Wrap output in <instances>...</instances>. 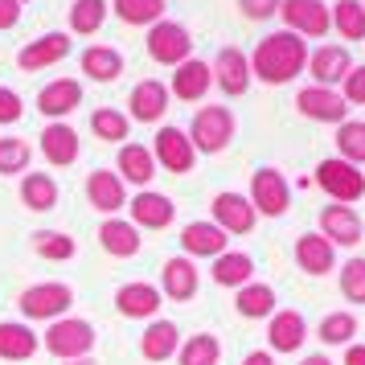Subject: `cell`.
Segmentation results:
<instances>
[{"instance_id":"5b68a950","label":"cell","mask_w":365,"mask_h":365,"mask_svg":"<svg viewBox=\"0 0 365 365\" xmlns=\"http://www.w3.org/2000/svg\"><path fill=\"white\" fill-rule=\"evenodd\" d=\"M316 181H320V189H324L332 201H341V205H349V201H357L365 193V177L349 165V160H341V156L320 160V168H316Z\"/></svg>"},{"instance_id":"3957f363","label":"cell","mask_w":365,"mask_h":365,"mask_svg":"<svg viewBox=\"0 0 365 365\" xmlns=\"http://www.w3.org/2000/svg\"><path fill=\"white\" fill-rule=\"evenodd\" d=\"M70 304H74V292H70L66 283H34L17 299V308L29 320H62L70 312Z\"/></svg>"},{"instance_id":"bcb514c9","label":"cell","mask_w":365,"mask_h":365,"mask_svg":"<svg viewBox=\"0 0 365 365\" xmlns=\"http://www.w3.org/2000/svg\"><path fill=\"white\" fill-rule=\"evenodd\" d=\"M345 103H365V66L345 74Z\"/></svg>"},{"instance_id":"74e56055","label":"cell","mask_w":365,"mask_h":365,"mask_svg":"<svg viewBox=\"0 0 365 365\" xmlns=\"http://www.w3.org/2000/svg\"><path fill=\"white\" fill-rule=\"evenodd\" d=\"M111 9H115L119 21H128V25H156L160 13H165V0H115Z\"/></svg>"},{"instance_id":"44dd1931","label":"cell","mask_w":365,"mask_h":365,"mask_svg":"<svg viewBox=\"0 0 365 365\" xmlns=\"http://www.w3.org/2000/svg\"><path fill=\"white\" fill-rule=\"evenodd\" d=\"M210 83H214V70L205 66V62H181L177 66V74H173V95L185 103H197L205 91H210Z\"/></svg>"},{"instance_id":"e0dca14e","label":"cell","mask_w":365,"mask_h":365,"mask_svg":"<svg viewBox=\"0 0 365 365\" xmlns=\"http://www.w3.org/2000/svg\"><path fill=\"white\" fill-rule=\"evenodd\" d=\"M37 349H41V336L29 324H17V320L0 324V361H29Z\"/></svg>"},{"instance_id":"1f68e13d","label":"cell","mask_w":365,"mask_h":365,"mask_svg":"<svg viewBox=\"0 0 365 365\" xmlns=\"http://www.w3.org/2000/svg\"><path fill=\"white\" fill-rule=\"evenodd\" d=\"M250 275H255V263L242 250H230V255L214 259V283H222V287H247Z\"/></svg>"},{"instance_id":"ab89813d","label":"cell","mask_w":365,"mask_h":365,"mask_svg":"<svg viewBox=\"0 0 365 365\" xmlns=\"http://www.w3.org/2000/svg\"><path fill=\"white\" fill-rule=\"evenodd\" d=\"M29 156H34V148H29V144H25L21 135H4V140H0V177L25 173Z\"/></svg>"},{"instance_id":"e575fe53","label":"cell","mask_w":365,"mask_h":365,"mask_svg":"<svg viewBox=\"0 0 365 365\" xmlns=\"http://www.w3.org/2000/svg\"><path fill=\"white\" fill-rule=\"evenodd\" d=\"M34 250L41 255V259H50V263H66V259H74V238L62 230H37L34 234Z\"/></svg>"},{"instance_id":"d4e9b609","label":"cell","mask_w":365,"mask_h":365,"mask_svg":"<svg viewBox=\"0 0 365 365\" xmlns=\"http://www.w3.org/2000/svg\"><path fill=\"white\" fill-rule=\"evenodd\" d=\"M177 214V205L165 197V193H140L132 201V222L135 226H148V230H165Z\"/></svg>"},{"instance_id":"603a6c76","label":"cell","mask_w":365,"mask_h":365,"mask_svg":"<svg viewBox=\"0 0 365 365\" xmlns=\"http://www.w3.org/2000/svg\"><path fill=\"white\" fill-rule=\"evenodd\" d=\"M304 336H308V329H304V316L299 312H275L271 316L267 341H271L275 353H296V349L304 345Z\"/></svg>"},{"instance_id":"7bdbcfd3","label":"cell","mask_w":365,"mask_h":365,"mask_svg":"<svg viewBox=\"0 0 365 365\" xmlns=\"http://www.w3.org/2000/svg\"><path fill=\"white\" fill-rule=\"evenodd\" d=\"M341 292H345L353 304H365V259H349L341 267Z\"/></svg>"},{"instance_id":"9c48e42d","label":"cell","mask_w":365,"mask_h":365,"mask_svg":"<svg viewBox=\"0 0 365 365\" xmlns=\"http://www.w3.org/2000/svg\"><path fill=\"white\" fill-rule=\"evenodd\" d=\"M193 156L197 148L189 144V135L181 128H160L156 132V152H152V160H160L168 173H189L193 168Z\"/></svg>"},{"instance_id":"7c38bea8","label":"cell","mask_w":365,"mask_h":365,"mask_svg":"<svg viewBox=\"0 0 365 365\" xmlns=\"http://www.w3.org/2000/svg\"><path fill=\"white\" fill-rule=\"evenodd\" d=\"M86 197H91V205H95L99 214H115V210H123V205H128L123 177L107 173V168H95V173L86 177Z\"/></svg>"},{"instance_id":"ffe728a7","label":"cell","mask_w":365,"mask_h":365,"mask_svg":"<svg viewBox=\"0 0 365 365\" xmlns=\"http://www.w3.org/2000/svg\"><path fill=\"white\" fill-rule=\"evenodd\" d=\"M128 107H132V119H140V123H156V119L168 111V91H165V83H156V78L140 83V86L132 91Z\"/></svg>"},{"instance_id":"f1b7e54d","label":"cell","mask_w":365,"mask_h":365,"mask_svg":"<svg viewBox=\"0 0 365 365\" xmlns=\"http://www.w3.org/2000/svg\"><path fill=\"white\" fill-rule=\"evenodd\" d=\"M349 70L353 66H349V50L345 46H324V50L312 53V78L324 86V91H329L332 83H341Z\"/></svg>"},{"instance_id":"6da1fadb","label":"cell","mask_w":365,"mask_h":365,"mask_svg":"<svg viewBox=\"0 0 365 365\" xmlns=\"http://www.w3.org/2000/svg\"><path fill=\"white\" fill-rule=\"evenodd\" d=\"M308 62V46L299 41L296 34H271L259 41V50H255V62L250 70L263 78V83H292L299 70Z\"/></svg>"},{"instance_id":"60d3db41","label":"cell","mask_w":365,"mask_h":365,"mask_svg":"<svg viewBox=\"0 0 365 365\" xmlns=\"http://www.w3.org/2000/svg\"><path fill=\"white\" fill-rule=\"evenodd\" d=\"M332 17H336L341 37H349V41H361V37H365V4H361V0H341Z\"/></svg>"},{"instance_id":"816d5d0a","label":"cell","mask_w":365,"mask_h":365,"mask_svg":"<svg viewBox=\"0 0 365 365\" xmlns=\"http://www.w3.org/2000/svg\"><path fill=\"white\" fill-rule=\"evenodd\" d=\"M299 365H332V361H329V357H320V353H312V357H304Z\"/></svg>"},{"instance_id":"277c9868","label":"cell","mask_w":365,"mask_h":365,"mask_svg":"<svg viewBox=\"0 0 365 365\" xmlns=\"http://www.w3.org/2000/svg\"><path fill=\"white\" fill-rule=\"evenodd\" d=\"M234 135V115L226 107H201L189 128V144L197 152H222Z\"/></svg>"},{"instance_id":"52a82bcc","label":"cell","mask_w":365,"mask_h":365,"mask_svg":"<svg viewBox=\"0 0 365 365\" xmlns=\"http://www.w3.org/2000/svg\"><path fill=\"white\" fill-rule=\"evenodd\" d=\"M250 205H255V214H267V217L287 214L292 189H287V181H283L275 168H259L255 173V181H250Z\"/></svg>"},{"instance_id":"2e32d148","label":"cell","mask_w":365,"mask_h":365,"mask_svg":"<svg viewBox=\"0 0 365 365\" xmlns=\"http://www.w3.org/2000/svg\"><path fill=\"white\" fill-rule=\"evenodd\" d=\"M78 103H83V86L74 83V78H53L50 86H41V95H37V111L50 115V119H58V115H70Z\"/></svg>"},{"instance_id":"ee69618b","label":"cell","mask_w":365,"mask_h":365,"mask_svg":"<svg viewBox=\"0 0 365 365\" xmlns=\"http://www.w3.org/2000/svg\"><path fill=\"white\" fill-rule=\"evenodd\" d=\"M336 144H341L349 165H353V160H365V123H341Z\"/></svg>"},{"instance_id":"30bf717a","label":"cell","mask_w":365,"mask_h":365,"mask_svg":"<svg viewBox=\"0 0 365 365\" xmlns=\"http://www.w3.org/2000/svg\"><path fill=\"white\" fill-rule=\"evenodd\" d=\"M214 226L226 234H250L255 230V205L242 193H217L214 197Z\"/></svg>"},{"instance_id":"ac0fdd59","label":"cell","mask_w":365,"mask_h":365,"mask_svg":"<svg viewBox=\"0 0 365 365\" xmlns=\"http://www.w3.org/2000/svg\"><path fill=\"white\" fill-rule=\"evenodd\" d=\"M320 230L329 242H341V247H357L361 242V217L353 214L349 205H329L324 214H320Z\"/></svg>"},{"instance_id":"b9f144b4","label":"cell","mask_w":365,"mask_h":365,"mask_svg":"<svg viewBox=\"0 0 365 365\" xmlns=\"http://www.w3.org/2000/svg\"><path fill=\"white\" fill-rule=\"evenodd\" d=\"M349 336H357V316L332 312V316L320 320V341H324V345H345Z\"/></svg>"},{"instance_id":"8fae6325","label":"cell","mask_w":365,"mask_h":365,"mask_svg":"<svg viewBox=\"0 0 365 365\" xmlns=\"http://www.w3.org/2000/svg\"><path fill=\"white\" fill-rule=\"evenodd\" d=\"M296 107L308 119H320V123H341L349 111V103L336 95V91H324V86H308L296 95Z\"/></svg>"},{"instance_id":"4fadbf2b","label":"cell","mask_w":365,"mask_h":365,"mask_svg":"<svg viewBox=\"0 0 365 365\" xmlns=\"http://www.w3.org/2000/svg\"><path fill=\"white\" fill-rule=\"evenodd\" d=\"M115 308L128 320H148V316L160 312V292L152 283H123L115 292Z\"/></svg>"},{"instance_id":"484cf974","label":"cell","mask_w":365,"mask_h":365,"mask_svg":"<svg viewBox=\"0 0 365 365\" xmlns=\"http://www.w3.org/2000/svg\"><path fill=\"white\" fill-rule=\"evenodd\" d=\"M332 242L324 238V234H304L296 242V263L308 271V275H329L332 271Z\"/></svg>"},{"instance_id":"8d00e7d4","label":"cell","mask_w":365,"mask_h":365,"mask_svg":"<svg viewBox=\"0 0 365 365\" xmlns=\"http://www.w3.org/2000/svg\"><path fill=\"white\" fill-rule=\"evenodd\" d=\"M181 365H217V357H222V345H217V336H210V332H197V336H189L181 345Z\"/></svg>"},{"instance_id":"d6986e66","label":"cell","mask_w":365,"mask_h":365,"mask_svg":"<svg viewBox=\"0 0 365 365\" xmlns=\"http://www.w3.org/2000/svg\"><path fill=\"white\" fill-rule=\"evenodd\" d=\"M214 74H217V86H222L226 95H242L250 86V62L242 58V50H234V46H226V50L217 53Z\"/></svg>"},{"instance_id":"4316f807","label":"cell","mask_w":365,"mask_h":365,"mask_svg":"<svg viewBox=\"0 0 365 365\" xmlns=\"http://www.w3.org/2000/svg\"><path fill=\"white\" fill-rule=\"evenodd\" d=\"M181 247L189 255H226V230H217L214 222H189L181 230Z\"/></svg>"},{"instance_id":"ba28073f","label":"cell","mask_w":365,"mask_h":365,"mask_svg":"<svg viewBox=\"0 0 365 365\" xmlns=\"http://www.w3.org/2000/svg\"><path fill=\"white\" fill-rule=\"evenodd\" d=\"M287 34H308V37H324L329 34V9L320 0H283L279 4Z\"/></svg>"},{"instance_id":"4dcf8cb0","label":"cell","mask_w":365,"mask_h":365,"mask_svg":"<svg viewBox=\"0 0 365 365\" xmlns=\"http://www.w3.org/2000/svg\"><path fill=\"white\" fill-rule=\"evenodd\" d=\"M83 74L95 78V83H115L119 74H123V58L111 46H91L83 53Z\"/></svg>"},{"instance_id":"83f0119b","label":"cell","mask_w":365,"mask_h":365,"mask_svg":"<svg viewBox=\"0 0 365 365\" xmlns=\"http://www.w3.org/2000/svg\"><path fill=\"white\" fill-rule=\"evenodd\" d=\"M99 242H103L107 255H115V259H132L135 250H140V230H135L132 222L111 217V222H103L99 226Z\"/></svg>"},{"instance_id":"9a60e30c","label":"cell","mask_w":365,"mask_h":365,"mask_svg":"<svg viewBox=\"0 0 365 365\" xmlns=\"http://www.w3.org/2000/svg\"><path fill=\"white\" fill-rule=\"evenodd\" d=\"M78 152H83V144H78V132L74 128H66V123H50L46 132H41V156L50 160V165L66 168L78 160Z\"/></svg>"},{"instance_id":"f546056e","label":"cell","mask_w":365,"mask_h":365,"mask_svg":"<svg viewBox=\"0 0 365 365\" xmlns=\"http://www.w3.org/2000/svg\"><path fill=\"white\" fill-rule=\"evenodd\" d=\"M21 201L34 210V214H46L58 205V181H53L50 173H29L25 181H21Z\"/></svg>"},{"instance_id":"cb8c5ba5","label":"cell","mask_w":365,"mask_h":365,"mask_svg":"<svg viewBox=\"0 0 365 365\" xmlns=\"http://www.w3.org/2000/svg\"><path fill=\"white\" fill-rule=\"evenodd\" d=\"M177 324L173 320H152L144 336H140V353H144V361H168L173 353H177Z\"/></svg>"},{"instance_id":"7a4b0ae2","label":"cell","mask_w":365,"mask_h":365,"mask_svg":"<svg viewBox=\"0 0 365 365\" xmlns=\"http://www.w3.org/2000/svg\"><path fill=\"white\" fill-rule=\"evenodd\" d=\"M41 345L50 349L53 357H62V361H83L95 349V329L86 320H78V316H62V320H50Z\"/></svg>"},{"instance_id":"8992f818","label":"cell","mask_w":365,"mask_h":365,"mask_svg":"<svg viewBox=\"0 0 365 365\" xmlns=\"http://www.w3.org/2000/svg\"><path fill=\"white\" fill-rule=\"evenodd\" d=\"M189 50H193V41H189V29L177 25V21H156L148 34V53L152 62H160V66H181L189 62Z\"/></svg>"},{"instance_id":"7402d4cb","label":"cell","mask_w":365,"mask_h":365,"mask_svg":"<svg viewBox=\"0 0 365 365\" xmlns=\"http://www.w3.org/2000/svg\"><path fill=\"white\" fill-rule=\"evenodd\" d=\"M160 283H165V296L185 304V299L197 296V267L189 259H168L165 271H160Z\"/></svg>"},{"instance_id":"836d02e7","label":"cell","mask_w":365,"mask_h":365,"mask_svg":"<svg viewBox=\"0 0 365 365\" xmlns=\"http://www.w3.org/2000/svg\"><path fill=\"white\" fill-rule=\"evenodd\" d=\"M234 308L247 316V320L271 316V312H275V292H271L267 283H247V287H238V299H234Z\"/></svg>"},{"instance_id":"681fc988","label":"cell","mask_w":365,"mask_h":365,"mask_svg":"<svg viewBox=\"0 0 365 365\" xmlns=\"http://www.w3.org/2000/svg\"><path fill=\"white\" fill-rule=\"evenodd\" d=\"M345 365H365V345H349Z\"/></svg>"},{"instance_id":"f907efd6","label":"cell","mask_w":365,"mask_h":365,"mask_svg":"<svg viewBox=\"0 0 365 365\" xmlns=\"http://www.w3.org/2000/svg\"><path fill=\"white\" fill-rule=\"evenodd\" d=\"M242 365H275V361H271V353H250Z\"/></svg>"},{"instance_id":"7dc6e473","label":"cell","mask_w":365,"mask_h":365,"mask_svg":"<svg viewBox=\"0 0 365 365\" xmlns=\"http://www.w3.org/2000/svg\"><path fill=\"white\" fill-rule=\"evenodd\" d=\"M238 4H242V13H247V17L263 21V17H271V13L279 9L283 0H238Z\"/></svg>"},{"instance_id":"d590c367","label":"cell","mask_w":365,"mask_h":365,"mask_svg":"<svg viewBox=\"0 0 365 365\" xmlns=\"http://www.w3.org/2000/svg\"><path fill=\"white\" fill-rule=\"evenodd\" d=\"M103 21H107V0H74L70 34H99Z\"/></svg>"},{"instance_id":"f6af8a7d","label":"cell","mask_w":365,"mask_h":365,"mask_svg":"<svg viewBox=\"0 0 365 365\" xmlns=\"http://www.w3.org/2000/svg\"><path fill=\"white\" fill-rule=\"evenodd\" d=\"M25 115V103H21L17 91H9V86H0V123H17Z\"/></svg>"},{"instance_id":"f5cc1de1","label":"cell","mask_w":365,"mask_h":365,"mask_svg":"<svg viewBox=\"0 0 365 365\" xmlns=\"http://www.w3.org/2000/svg\"><path fill=\"white\" fill-rule=\"evenodd\" d=\"M66 365H95V361H91V357H83V361H66Z\"/></svg>"},{"instance_id":"d6a6232c","label":"cell","mask_w":365,"mask_h":365,"mask_svg":"<svg viewBox=\"0 0 365 365\" xmlns=\"http://www.w3.org/2000/svg\"><path fill=\"white\" fill-rule=\"evenodd\" d=\"M119 173H123V181H132V185H148L152 177H156V160H152L148 148L123 144V148H119Z\"/></svg>"},{"instance_id":"f35d334b","label":"cell","mask_w":365,"mask_h":365,"mask_svg":"<svg viewBox=\"0 0 365 365\" xmlns=\"http://www.w3.org/2000/svg\"><path fill=\"white\" fill-rule=\"evenodd\" d=\"M91 132L99 135V140H107V144H119V140H128V115L111 111V107H99L91 115Z\"/></svg>"},{"instance_id":"c3c4849f","label":"cell","mask_w":365,"mask_h":365,"mask_svg":"<svg viewBox=\"0 0 365 365\" xmlns=\"http://www.w3.org/2000/svg\"><path fill=\"white\" fill-rule=\"evenodd\" d=\"M21 21V0H0V29H13Z\"/></svg>"},{"instance_id":"5bb4252c","label":"cell","mask_w":365,"mask_h":365,"mask_svg":"<svg viewBox=\"0 0 365 365\" xmlns=\"http://www.w3.org/2000/svg\"><path fill=\"white\" fill-rule=\"evenodd\" d=\"M66 53H70L66 34H46V37H37V41H29V46L17 53V66L21 70H46V66H53V62H62Z\"/></svg>"}]
</instances>
